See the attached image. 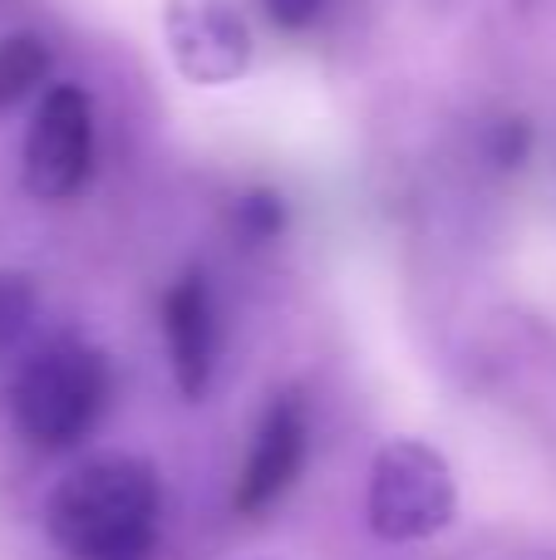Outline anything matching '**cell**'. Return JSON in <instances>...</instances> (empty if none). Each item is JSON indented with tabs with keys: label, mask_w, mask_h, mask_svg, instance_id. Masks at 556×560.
<instances>
[{
	"label": "cell",
	"mask_w": 556,
	"mask_h": 560,
	"mask_svg": "<svg viewBox=\"0 0 556 560\" xmlns=\"http://www.w3.org/2000/svg\"><path fill=\"white\" fill-rule=\"evenodd\" d=\"M45 532L65 560H153L163 487L143 457L79 463L45 502Z\"/></svg>",
	"instance_id": "6da1fadb"
},
{
	"label": "cell",
	"mask_w": 556,
	"mask_h": 560,
	"mask_svg": "<svg viewBox=\"0 0 556 560\" xmlns=\"http://www.w3.org/2000/svg\"><path fill=\"white\" fill-rule=\"evenodd\" d=\"M108 394H114L108 359L79 339H59L20 364L10 384V423L39 453H74L99 428Z\"/></svg>",
	"instance_id": "7a4b0ae2"
},
{
	"label": "cell",
	"mask_w": 556,
	"mask_h": 560,
	"mask_svg": "<svg viewBox=\"0 0 556 560\" xmlns=\"http://www.w3.org/2000/svg\"><path fill=\"white\" fill-rule=\"evenodd\" d=\"M364 516L380 541H429L459 516V482L439 447L419 438H390L370 463Z\"/></svg>",
	"instance_id": "3957f363"
},
{
	"label": "cell",
	"mask_w": 556,
	"mask_h": 560,
	"mask_svg": "<svg viewBox=\"0 0 556 560\" xmlns=\"http://www.w3.org/2000/svg\"><path fill=\"white\" fill-rule=\"evenodd\" d=\"M94 173V104L79 84H49L25 128L20 177L35 202H69Z\"/></svg>",
	"instance_id": "277c9868"
},
{
	"label": "cell",
	"mask_w": 556,
	"mask_h": 560,
	"mask_svg": "<svg viewBox=\"0 0 556 560\" xmlns=\"http://www.w3.org/2000/svg\"><path fill=\"white\" fill-rule=\"evenodd\" d=\"M163 39L177 74L197 89H222L252 69V30L227 0H167Z\"/></svg>",
	"instance_id": "5b68a950"
},
{
	"label": "cell",
	"mask_w": 556,
	"mask_h": 560,
	"mask_svg": "<svg viewBox=\"0 0 556 560\" xmlns=\"http://www.w3.org/2000/svg\"><path fill=\"white\" fill-rule=\"evenodd\" d=\"M305 453H311V413H305V398L276 394L252 433L242 472H236L232 506L242 516H262L266 506H276L291 492L296 477H301Z\"/></svg>",
	"instance_id": "8992f818"
},
{
	"label": "cell",
	"mask_w": 556,
	"mask_h": 560,
	"mask_svg": "<svg viewBox=\"0 0 556 560\" xmlns=\"http://www.w3.org/2000/svg\"><path fill=\"white\" fill-rule=\"evenodd\" d=\"M158 325H163V345H167V364H173L177 394L183 398H202L212 388L217 374V349H222V329H217V300L202 271L177 276L163 290L158 305Z\"/></svg>",
	"instance_id": "52a82bcc"
},
{
	"label": "cell",
	"mask_w": 556,
	"mask_h": 560,
	"mask_svg": "<svg viewBox=\"0 0 556 560\" xmlns=\"http://www.w3.org/2000/svg\"><path fill=\"white\" fill-rule=\"evenodd\" d=\"M49 45L39 35H5L0 39V108L25 104L30 94H39V84L49 79Z\"/></svg>",
	"instance_id": "ba28073f"
},
{
	"label": "cell",
	"mask_w": 556,
	"mask_h": 560,
	"mask_svg": "<svg viewBox=\"0 0 556 560\" xmlns=\"http://www.w3.org/2000/svg\"><path fill=\"white\" fill-rule=\"evenodd\" d=\"M286 222H291V212H286V197L271 192V187H252V192L232 197V207H227V232H232L242 246H271V242H281Z\"/></svg>",
	"instance_id": "9c48e42d"
},
{
	"label": "cell",
	"mask_w": 556,
	"mask_h": 560,
	"mask_svg": "<svg viewBox=\"0 0 556 560\" xmlns=\"http://www.w3.org/2000/svg\"><path fill=\"white\" fill-rule=\"evenodd\" d=\"M35 280L20 271H0V354L25 339V329L35 325Z\"/></svg>",
	"instance_id": "30bf717a"
},
{
	"label": "cell",
	"mask_w": 556,
	"mask_h": 560,
	"mask_svg": "<svg viewBox=\"0 0 556 560\" xmlns=\"http://www.w3.org/2000/svg\"><path fill=\"white\" fill-rule=\"evenodd\" d=\"M266 20H271L276 30H286V35H301V30H311L315 20L325 15V0H262Z\"/></svg>",
	"instance_id": "8fae6325"
},
{
	"label": "cell",
	"mask_w": 556,
	"mask_h": 560,
	"mask_svg": "<svg viewBox=\"0 0 556 560\" xmlns=\"http://www.w3.org/2000/svg\"><path fill=\"white\" fill-rule=\"evenodd\" d=\"M528 148H532V128L518 124V118H508V124H498L488 133V158L498 167H518L528 158Z\"/></svg>",
	"instance_id": "7c38bea8"
}]
</instances>
